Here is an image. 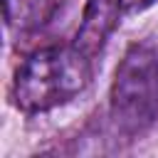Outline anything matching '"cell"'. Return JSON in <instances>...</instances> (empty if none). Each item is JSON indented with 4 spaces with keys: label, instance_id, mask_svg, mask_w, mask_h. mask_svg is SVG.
I'll list each match as a JSON object with an SVG mask.
<instances>
[{
    "label": "cell",
    "instance_id": "2",
    "mask_svg": "<svg viewBox=\"0 0 158 158\" xmlns=\"http://www.w3.org/2000/svg\"><path fill=\"white\" fill-rule=\"evenodd\" d=\"M109 114L126 136H138L158 118V52L148 44H131L114 72Z\"/></svg>",
    "mask_w": 158,
    "mask_h": 158
},
{
    "label": "cell",
    "instance_id": "4",
    "mask_svg": "<svg viewBox=\"0 0 158 158\" xmlns=\"http://www.w3.org/2000/svg\"><path fill=\"white\" fill-rule=\"evenodd\" d=\"M44 0H5V22L12 30H30L42 17Z\"/></svg>",
    "mask_w": 158,
    "mask_h": 158
},
{
    "label": "cell",
    "instance_id": "5",
    "mask_svg": "<svg viewBox=\"0 0 158 158\" xmlns=\"http://www.w3.org/2000/svg\"><path fill=\"white\" fill-rule=\"evenodd\" d=\"M118 2H121V10H123V12H136V10L148 7L153 0H118Z\"/></svg>",
    "mask_w": 158,
    "mask_h": 158
},
{
    "label": "cell",
    "instance_id": "1",
    "mask_svg": "<svg viewBox=\"0 0 158 158\" xmlns=\"http://www.w3.org/2000/svg\"><path fill=\"white\" fill-rule=\"evenodd\" d=\"M91 79V57L77 44H52L32 52L12 79L15 106L42 114L79 96Z\"/></svg>",
    "mask_w": 158,
    "mask_h": 158
},
{
    "label": "cell",
    "instance_id": "3",
    "mask_svg": "<svg viewBox=\"0 0 158 158\" xmlns=\"http://www.w3.org/2000/svg\"><path fill=\"white\" fill-rule=\"evenodd\" d=\"M118 12H121L118 0H86L84 17L77 30V40L72 44H77L81 52H86L94 59L101 52V47L106 44L109 35L116 30Z\"/></svg>",
    "mask_w": 158,
    "mask_h": 158
}]
</instances>
